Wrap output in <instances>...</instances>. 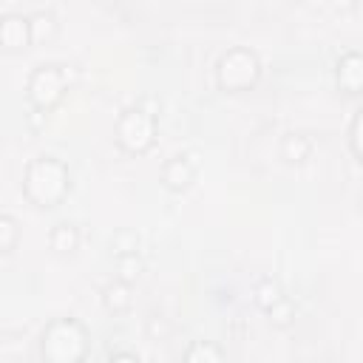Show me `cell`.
I'll return each mask as SVG.
<instances>
[{
	"label": "cell",
	"instance_id": "obj_1",
	"mask_svg": "<svg viewBox=\"0 0 363 363\" xmlns=\"http://www.w3.org/2000/svg\"><path fill=\"white\" fill-rule=\"evenodd\" d=\"M23 193L37 207H57L71 193V167L54 153H40L23 167Z\"/></svg>",
	"mask_w": 363,
	"mask_h": 363
},
{
	"label": "cell",
	"instance_id": "obj_2",
	"mask_svg": "<svg viewBox=\"0 0 363 363\" xmlns=\"http://www.w3.org/2000/svg\"><path fill=\"white\" fill-rule=\"evenodd\" d=\"M37 346L45 363H82L91 352V332L79 318L57 315L40 329Z\"/></svg>",
	"mask_w": 363,
	"mask_h": 363
},
{
	"label": "cell",
	"instance_id": "obj_3",
	"mask_svg": "<svg viewBox=\"0 0 363 363\" xmlns=\"http://www.w3.org/2000/svg\"><path fill=\"white\" fill-rule=\"evenodd\" d=\"M68 85H71V68L60 60H43L28 71L26 99H28L31 108L51 113L62 102Z\"/></svg>",
	"mask_w": 363,
	"mask_h": 363
},
{
	"label": "cell",
	"instance_id": "obj_4",
	"mask_svg": "<svg viewBox=\"0 0 363 363\" xmlns=\"http://www.w3.org/2000/svg\"><path fill=\"white\" fill-rule=\"evenodd\" d=\"M213 74H216V85L221 91H247L261 77V57L255 48H250L244 43L227 45L218 54Z\"/></svg>",
	"mask_w": 363,
	"mask_h": 363
},
{
	"label": "cell",
	"instance_id": "obj_5",
	"mask_svg": "<svg viewBox=\"0 0 363 363\" xmlns=\"http://www.w3.org/2000/svg\"><path fill=\"white\" fill-rule=\"evenodd\" d=\"M156 133H159V116L150 113L147 108H142L139 102L122 108L116 122H113V139L128 153L150 150L156 142Z\"/></svg>",
	"mask_w": 363,
	"mask_h": 363
},
{
	"label": "cell",
	"instance_id": "obj_6",
	"mask_svg": "<svg viewBox=\"0 0 363 363\" xmlns=\"http://www.w3.org/2000/svg\"><path fill=\"white\" fill-rule=\"evenodd\" d=\"M196 173H199V153L196 150L170 153L159 167V179L167 190H187L196 182Z\"/></svg>",
	"mask_w": 363,
	"mask_h": 363
},
{
	"label": "cell",
	"instance_id": "obj_7",
	"mask_svg": "<svg viewBox=\"0 0 363 363\" xmlns=\"http://www.w3.org/2000/svg\"><path fill=\"white\" fill-rule=\"evenodd\" d=\"M335 79H337L340 91H346V94L357 96L363 91V54L357 48H346L335 60Z\"/></svg>",
	"mask_w": 363,
	"mask_h": 363
},
{
	"label": "cell",
	"instance_id": "obj_8",
	"mask_svg": "<svg viewBox=\"0 0 363 363\" xmlns=\"http://www.w3.org/2000/svg\"><path fill=\"white\" fill-rule=\"evenodd\" d=\"M31 43L28 14L26 11H3L0 14V45L3 48H26Z\"/></svg>",
	"mask_w": 363,
	"mask_h": 363
},
{
	"label": "cell",
	"instance_id": "obj_9",
	"mask_svg": "<svg viewBox=\"0 0 363 363\" xmlns=\"http://www.w3.org/2000/svg\"><path fill=\"white\" fill-rule=\"evenodd\" d=\"M278 153H281L284 162H292V164L306 162L309 153H312V139H309V133H303V130H286V133L281 136V142H278Z\"/></svg>",
	"mask_w": 363,
	"mask_h": 363
},
{
	"label": "cell",
	"instance_id": "obj_10",
	"mask_svg": "<svg viewBox=\"0 0 363 363\" xmlns=\"http://www.w3.org/2000/svg\"><path fill=\"white\" fill-rule=\"evenodd\" d=\"M48 244L54 252L60 255H71L79 247V227L71 218H60L54 221V227L48 230Z\"/></svg>",
	"mask_w": 363,
	"mask_h": 363
},
{
	"label": "cell",
	"instance_id": "obj_11",
	"mask_svg": "<svg viewBox=\"0 0 363 363\" xmlns=\"http://www.w3.org/2000/svg\"><path fill=\"white\" fill-rule=\"evenodd\" d=\"M182 363H227V354H224V349L216 340L196 337L182 352Z\"/></svg>",
	"mask_w": 363,
	"mask_h": 363
},
{
	"label": "cell",
	"instance_id": "obj_12",
	"mask_svg": "<svg viewBox=\"0 0 363 363\" xmlns=\"http://www.w3.org/2000/svg\"><path fill=\"white\" fill-rule=\"evenodd\" d=\"M102 303L108 312H125L133 303V284L122 281V278H111L102 286Z\"/></svg>",
	"mask_w": 363,
	"mask_h": 363
},
{
	"label": "cell",
	"instance_id": "obj_13",
	"mask_svg": "<svg viewBox=\"0 0 363 363\" xmlns=\"http://www.w3.org/2000/svg\"><path fill=\"white\" fill-rule=\"evenodd\" d=\"M108 250H111L113 258L142 252V235H139V230H133V227H116L108 235Z\"/></svg>",
	"mask_w": 363,
	"mask_h": 363
},
{
	"label": "cell",
	"instance_id": "obj_14",
	"mask_svg": "<svg viewBox=\"0 0 363 363\" xmlns=\"http://www.w3.org/2000/svg\"><path fill=\"white\" fill-rule=\"evenodd\" d=\"M28 28H31V43L51 40L57 34V28H60L54 9H34V11H28Z\"/></svg>",
	"mask_w": 363,
	"mask_h": 363
},
{
	"label": "cell",
	"instance_id": "obj_15",
	"mask_svg": "<svg viewBox=\"0 0 363 363\" xmlns=\"http://www.w3.org/2000/svg\"><path fill=\"white\" fill-rule=\"evenodd\" d=\"M286 292H284V286L278 284V278H272V275H264V278H258L255 281V286H252V301H255V306L261 309V312H267L275 301H281Z\"/></svg>",
	"mask_w": 363,
	"mask_h": 363
},
{
	"label": "cell",
	"instance_id": "obj_16",
	"mask_svg": "<svg viewBox=\"0 0 363 363\" xmlns=\"http://www.w3.org/2000/svg\"><path fill=\"white\" fill-rule=\"evenodd\" d=\"M113 278H122V281H128V284H133L142 272H145V258H142V252H136V255H119V258H113Z\"/></svg>",
	"mask_w": 363,
	"mask_h": 363
},
{
	"label": "cell",
	"instance_id": "obj_17",
	"mask_svg": "<svg viewBox=\"0 0 363 363\" xmlns=\"http://www.w3.org/2000/svg\"><path fill=\"white\" fill-rule=\"evenodd\" d=\"M23 227L11 213H0V252H11L20 244Z\"/></svg>",
	"mask_w": 363,
	"mask_h": 363
},
{
	"label": "cell",
	"instance_id": "obj_18",
	"mask_svg": "<svg viewBox=\"0 0 363 363\" xmlns=\"http://www.w3.org/2000/svg\"><path fill=\"white\" fill-rule=\"evenodd\" d=\"M264 315H267V320H269L272 326H289V323L295 320V315H298V306H295V301H292L289 295H284V298L275 301Z\"/></svg>",
	"mask_w": 363,
	"mask_h": 363
},
{
	"label": "cell",
	"instance_id": "obj_19",
	"mask_svg": "<svg viewBox=\"0 0 363 363\" xmlns=\"http://www.w3.org/2000/svg\"><path fill=\"white\" fill-rule=\"evenodd\" d=\"M170 332H173L170 318H167L164 312H159V309H150L147 318H145V335H147L150 340H164Z\"/></svg>",
	"mask_w": 363,
	"mask_h": 363
},
{
	"label": "cell",
	"instance_id": "obj_20",
	"mask_svg": "<svg viewBox=\"0 0 363 363\" xmlns=\"http://www.w3.org/2000/svg\"><path fill=\"white\" fill-rule=\"evenodd\" d=\"M363 108H354L352 111V119H349V150L354 159L363 156Z\"/></svg>",
	"mask_w": 363,
	"mask_h": 363
},
{
	"label": "cell",
	"instance_id": "obj_21",
	"mask_svg": "<svg viewBox=\"0 0 363 363\" xmlns=\"http://www.w3.org/2000/svg\"><path fill=\"white\" fill-rule=\"evenodd\" d=\"M105 363H142V360H139V354L130 352V349H116V352H111V354L105 357Z\"/></svg>",
	"mask_w": 363,
	"mask_h": 363
},
{
	"label": "cell",
	"instance_id": "obj_22",
	"mask_svg": "<svg viewBox=\"0 0 363 363\" xmlns=\"http://www.w3.org/2000/svg\"><path fill=\"white\" fill-rule=\"evenodd\" d=\"M45 119H48V113H45V111H37V108H31V111H28V116H26V122H28L31 128H43V125H45Z\"/></svg>",
	"mask_w": 363,
	"mask_h": 363
}]
</instances>
